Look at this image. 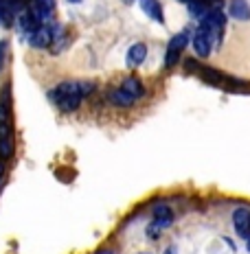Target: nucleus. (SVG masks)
<instances>
[{
	"mask_svg": "<svg viewBox=\"0 0 250 254\" xmlns=\"http://www.w3.org/2000/svg\"><path fill=\"white\" fill-rule=\"evenodd\" d=\"M145 60H147V44H143V42H136V44H132L130 49H127L125 64L130 68H138Z\"/></svg>",
	"mask_w": 250,
	"mask_h": 254,
	"instance_id": "8",
	"label": "nucleus"
},
{
	"mask_svg": "<svg viewBox=\"0 0 250 254\" xmlns=\"http://www.w3.org/2000/svg\"><path fill=\"white\" fill-rule=\"evenodd\" d=\"M71 2H79V0H71Z\"/></svg>",
	"mask_w": 250,
	"mask_h": 254,
	"instance_id": "22",
	"label": "nucleus"
},
{
	"mask_svg": "<svg viewBox=\"0 0 250 254\" xmlns=\"http://www.w3.org/2000/svg\"><path fill=\"white\" fill-rule=\"evenodd\" d=\"M246 246H248V252H250V239H246Z\"/></svg>",
	"mask_w": 250,
	"mask_h": 254,
	"instance_id": "20",
	"label": "nucleus"
},
{
	"mask_svg": "<svg viewBox=\"0 0 250 254\" xmlns=\"http://www.w3.org/2000/svg\"><path fill=\"white\" fill-rule=\"evenodd\" d=\"M119 88H123L130 97H134L136 101L138 99H143L145 97V86H143V81L138 77H125L123 81H121V86Z\"/></svg>",
	"mask_w": 250,
	"mask_h": 254,
	"instance_id": "11",
	"label": "nucleus"
},
{
	"mask_svg": "<svg viewBox=\"0 0 250 254\" xmlns=\"http://www.w3.org/2000/svg\"><path fill=\"white\" fill-rule=\"evenodd\" d=\"M231 224L242 239H250V208L248 206H237L231 215Z\"/></svg>",
	"mask_w": 250,
	"mask_h": 254,
	"instance_id": "5",
	"label": "nucleus"
},
{
	"mask_svg": "<svg viewBox=\"0 0 250 254\" xmlns=\"http://www.w3.org/2000/svg\"><path fill=\"white\" fill-rule=\"evenodd\" d=\"M15 153V138L7 136V138H0V160L7 162L9 158H13Z\"/></svg>",
	"mask_w": 250,
	"mask_h": 254,
	"instance_id": "15",
	"label": "nucleus"
},
{
	"mask_svg": "<svg viewBox=\"0 0 250 254\" xmlns=\"http://www.w3.org/2000/svg\"><path fill=\"white\" fill-rule=\"evenodd\" d=\"M178 2H182V4H187V2H189V0H178Z\"/></svg>",
	"mask_w": 250,
	"mask_h": 254,
	"instance_id": "21",
	"label": "nucleus"
},
{
	"mask_svg": "<svg viewBox=\"0 0 250 254\" xmlns=\"http://www.w3.org/2000/svg\"><path fill=\"white\" fill-rule=\"evenodd\" d=\"M141 9L143 13L147 15V18H152L154 22L163 24V4L158 2V0H141Z\"/></svg>",
	"mask_w": 250,
	"mask_h": 254,
	"instance_id": "12",
	"label": "nucleus"
},
{
	"mask_svg": "<svg viewBox=\"0 0 250 254\" xmlns=\"http://www.w3.org/2000/svg\"><path fill=\"white\" fill-rule=\"evenodd\" d=\"M143 254H145V252H143Z\"/></svg>",
	"mask_w": 250,
	"mask_h": 254,
	"instance_id": "23",
	"label": "nucleus"
},
{
	"mask_svg": "<svg viewBox=\"0 0 250 254\" xmlns=\"http://www.w3.org/2000/svg\"><path fill=\"white\" fill-rule=\"evenodd\" d=\"M97 254H114L112 250H101V252H97Z\"/></svg>",
	"mask_w": 250,
	"mask_h": 254,
	"instance_id": "19",
	"label": "nucleus"
},
{
	"mask_svg": "<svg viewBox=\"0 0 250 254\" xmlns=\"http://www.w3.org/2000/svg\"><path fill=\"white\" fill-rule=\"evenodd\" d=\"M228 15L239 20V22H248L250 20V4L246 0H231V2H228Z\"/></svg>",
	"mask_w": 250,
	"mask_h": 254,
	"instance_id": "10",
	"label": "nucleus"
},
{
	"mask_svg": "<svg viewBox=\"0 0 250 254\" xmlns=\"http://www.w3.org/2000/svg\"><path fill=\"white\" fill-rule=\"evenodd\" d=\"M171 224H173L171 208H169L167 204H158L156 208H154V213H152V224L147 226V237L158 239V237H161V232H165Z\"/></svg>",
	"mask_w": 250,
	"mask_h": 254,
	"instance_id": "4",
	"label": "nucleus"
},
{
	"mask_svg": "<svg viewBox=\"0 0 250 254\" xmlns=\"http://www.w3.org/2000/svg\"><path fill=\"white\" fill-rule=\"evenodd\" d=\"M191 46H193L195 55H198L200 60L209 57V55H211V51H213V46H211L209 38H206V35L202 33V31H195V33L191 35Z\"/></svg>",
	"mask_w": 250,
	"mask_h": 254,
	"instance_id": "9",
	"label": "nucleus"
},
{
	"mask_svg": "<svg viewBox=\"0 0 250 254\" xmlns=\"http://www.w3.org/2000/svg\"><path fill=\"white\" fill-rule=\"evenodd\" d=\"M0 125H13L11 112V83H4L0 90Z\"/></svg>",
	"mask_w": 250,
	"mask_h": 254,
	"instance_id": "7",
	"label": "nucleus"
},
{
	"mask_svg": "<svg viewBox=\"0 0 250 254\" xmlns=\"http://www.w3.org/2000/svg\"><path fill=\"white\" fill-rule=\"evenodd\" d=\"M94 83L92 81H62L57 83L55 88L49 92L51 101L57 105V110L60 112H75L79 110V105H82L83 97H88V94L94 92Z\"/></svg>",
	"mask_w": 250,
	"mask_h": 254,
	"instance_id": "1",
	"label": "nucleus"
},
{
	"mask_svg": "<svg viewBox=\"0 0 250 254\" xmlns=\"http://www.w3.org/2000/svg\"><path fill=\"white\" fill-rule=\"evenodd\" d=\"M191 42V31L182 29L180 33H175L167 44V51H165V68H173L175 64L182 60V53L187 49V44Z\"/></svg>",
	"mask_w": 250,
	"mask_h": 254,
	"instance_id": "3",
	"label": "nucleus"
},
{
	"mask_svg": "<svg viewBox=\"0 0 250 254\" xmlns=\"http://www.w3.org/2000/svg\"><path fill=\"white\" fill-rule=\"evenodd\" d=\"M108 99H110V103H112V105H116V108H130V105L136 103V99L130 97V94H127L123 88L110 90V92H108Z\"/></svg>",
	"mask_w": 250,
	"mask_h": 254,
	"instance_id": "14",
	"label": "nucleus"
},
{
	"mask_svg": "<svg viewBox=\"0 0 250 254\" xmlns=\"http://www.w3.org/2000/svg\"><path fill=\"white\" fill-rule=\"evenodd\" d=\"M2 178H4V162L0 160V182H2Z\"/></svg>",
	"mask_w": 250,
	"mask_h": 254,
	"instance_id": "17",
	"label": "nucleus"
},
{
	"mask_svg": "<svg viewBox=\"0 0 250 254\" xmlns=\"http://www.w3.org/2000/svg\"><path fill=\"white\" fill-rule=\"evenodd\" d=\"M224 24H226L224 13H222L220 9H211L204 18L198 20V31H202V33L209 38L211 46H220L222 33H224Z\"/></svg>",
	"mask_w": 250,
	"mask_h": 254,
	"instance_id": "2",
	"label": "nucleus"
},
{
	"mask_svg": "<svg viewBox=\"0 0 250 254\" xmlns=\"http://www.w3.org/2000/svg\"><path fill=\"white\" fill-rule=\"evenodd\" d=\"M7 49H9L7 40H0V72L4 68V62H7Z\"/></svg>",
	"mask_w": 250,
	"mask_h": 254,
	"instance_id": "16",
	"label": "nucleus"
},
{
	"mask_svg": "<svg viewBox=\"0 0 250 254\" xmlns=\"http://www.w3.org/2000/svg\"><path fill=\"white\" fill-rule=\"evenodd\" d=\"M187 9H189L191 18L202 20L206 13L211 11V9H215V7H213L211 0H189V2H187Z\"/></svg>",
	"mask_w": 250,
	"mask_h": 254,
	"instance_id": "13",
	"label": "nucleus"
},
{
	"mask_svg": "<svg viewBox=\"0 0 250 254\" xmlns=\"http://www.w3.org/2000/svg\"><path fill=\"white\" fill-rule=\"evenodd\" d=\"M165 254H178V252H175V248L171 246V248H167V250H165Z\"/></svg>",
	"mask_w": 250,
	"mask_h": 254,
	"instance_id": "18",
	"label": "nucleus"
},
{
	"mask_svg": "<svg viewBox=\"0 0 250 254\" xmlns=\"http://www.w3.org/2000/svg\"><path fill=\"white\" fill-rule=\"evenodd\" d=\"M53 29H55V22L53 24H40L38 29H33L26 38H29V44L33 49H46V46L53 44Z\"/></svg>",
	"mask_w": 250,
	"mask_h": 254,
	"instance_id": "6",
	"label": "nucleus"
}]
</instances>
